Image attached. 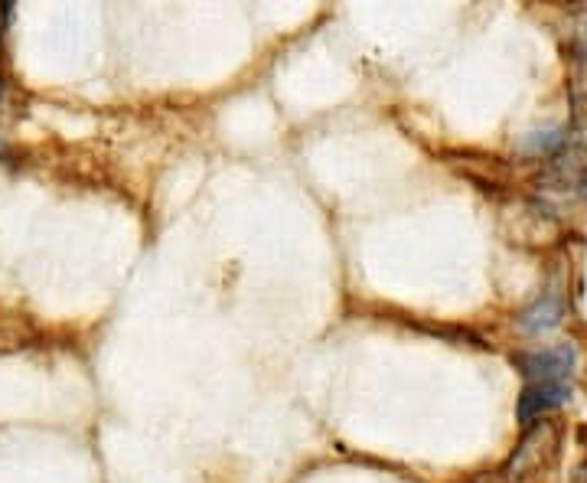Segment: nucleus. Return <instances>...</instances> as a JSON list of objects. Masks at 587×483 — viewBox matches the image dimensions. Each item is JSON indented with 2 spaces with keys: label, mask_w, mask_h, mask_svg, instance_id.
Returning a JSON list of instances; mask_svg holds the SVG:
<instances>
[{
  "label": "nucleus",
  "mask_w": 587,
  "mask_h": 483,
  "mask_svg": "<svg viewBox=\"0 0 587 483\" xmlns=\"http://www.w3.org/2000/svg\"><path fill=\"white\" fill-rule=\"evenodd\" d=\"M568 483H587V458L582 461V464H575V471H572Z\"/></svg>",
  "instance_id": "20e7f679"
},
{
  "label": "nucleus",
  "mask_w": 587,
  "mask_h": 483,
  "mask_svg": "<svg viewBox=\"0 0 587 483\" xmlns=\"http://www.w3.org/2000/svg\"><path fill=\"white\" fill-rule=\"evenodd\" d=\"M562 314H565V301L559 297V294H545L542 301H536L529 310H523V317H519V323L526 327V330H552L559 320H562Z\"/></svg>",
  "instance_id": "7ed1b4c3"
},
{
  "label": "nucleus",
  "mask_w": 587,
  "mask_h": 483,
  "mask_svg": "<svg viewBox=\"0 0 587 483\" xmlns=\"http://www.w3.org/2000/svg\"><path fill=\"white\" fill-rule=\"evenodd\" d=\"M572 396V382H529L519 396L516 405V419L523 425H532L536 419H542L545 412L559 409L565 399Z\"/></svg>",
  "instance_id": "f03ea898"
},
{
  "label": "nucleus",
  "mask_w": 587,
  "mask_h": 483,
  "mask_svg": "<svg viewBox=\"0 0 587 483\" xmlns=\"http://www.w3.org/2000/svg\"><path fill=\"white\" fill-rule=\"evenodd\" d=\"M516 366L523 369V376L529 382H572V369H575V346L572 343H559L539 353H519Z\"/></svg>",
  "instance_id": "f257e3e1"
}]
</instances>
